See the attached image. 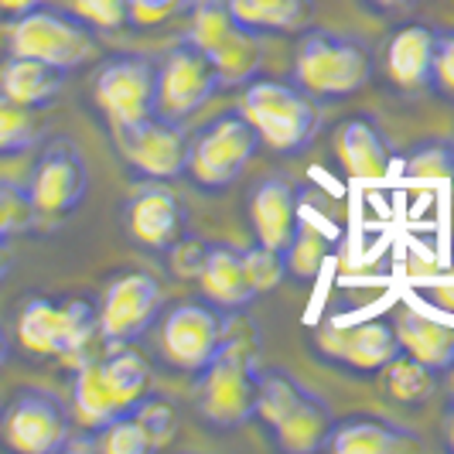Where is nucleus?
<instances>
[{
    "instance_id": "23",
    "label": "nucleus",
    "mask_w": 454,
    "mask_h": 454,
    "mask_svg": "<svg viewBox=\"0 0 454 454\" xmlns=\"http://www.w3.org/2000/svg\"><path fill=\"white\" fill-rule=\"evenodd\" d=\"M335 431V417L328 403L321 400L318 393H304V400L297 403L277 427H273V437H277V448L287 454H315L321 448H328V437Z\"/></svg>"
},
{
    "instance_id": "43",
    "label": "nucleus",
    "mask_w": 454,
    "mask_h": 454,
    "mask_svg": "<svg viewBox=\"0 0 454 454\" xmlns=\"http://www.w3.org/2000/svg\"><path fill=\"white\" fill-rule=\"evenodd\" d=\"M7 356H11V341L4 335V328H0V365L7 363Z\"/></svg>"
},
{
    "instance_id": "24",
    "label": "nucleus",
    "mask_w": 454,
    "mask_h": 454,
    "mask_svg": "<svg viewBox=\"0 0 454 454\" xmlns=\"http://www.w3.org/2000/svg\"><path fill=\"white\" fill-rule=\"evenodd\" d=\"M18 341L38 359H62L66 348V301L27 297L18 315Z\"/></svg>"
},
{
    "instance_id": "10",
    "label": "nucleus",
    "mask_w": 454,
    "mask_h": 454,
    "mask_svg": "<svg viewBox=\"0 0 454 454\" xmlns=\"http://www.w3.org/2000/svg\"><path fill=\"white\" fill-rule=\"evenodd\" d=\"M114 137L123 160L147 182H175L188 168L192 140L182 123H175V120L151 116L134 127H116Z\"/></svg>"
},
{
    "instance_id": "32",
    "label": "nucleus",
    "mask_w": 454,
    "mask_h": 454,
    "mask_svg": "<svg viewBox=\"0 0 454 454\" xmlns=\"http://www.w3.org/2000/svg\"><path fill=\"white\" fill-rule=\"evenodd\" d=\"M243 253V267H247V277H250V287L260 294H273L284 280H287V260L280 250H270L263 243H253L250 250Z\"/></svg>"
},
{
    "instance_id": "45",
    "label": "nucleus",
    "mask_w": 454,
    "mask_h": 454,
    "mask_svg": "<svg viewBox=\"0 0 454 454\" xmlns=\"http://www.w3.org/2000/svg\"><path fill=\"white\" fill-rule=\"evenodd\" d=\"M444 376H448V393H451V400H454V363L448 365V372H444Z\"/></svg>"
},
{
    "instance_id": "8",
    "label": "nucleus",
    "mask_w": 454,
    "mask_h": 454,
    "mask_svg": "<svg viewBox=\"0 0 454 454\" xmlns=\"http://www.w3.org/2000/svg\"><path fill=\"white\" fill-rule=\"evenodd\" d=\"M219 90L223 82L212 59L192 42L168 48V55L158 62V116L164 120H192L195 114H202Z\"/></svg>"
},
{
    "instance_id": "34",
    "label": "nucleus",
    "mask_w": 454,
    "mask_h": 454,
    "mask_svg": "<svg viewBox=\"0 0 454 454\" xmlns=\"http://www.w3.org/2000/svg\"><path fill=\"white\" fill-rule=\"evenodd\" d=\"M134 420L140 424V431H144V437H147V448H151V451L164 448V444L175 437V431H178L175 407L164 403V400H158V396H151V393L134 407Z\"/></svg>"
},
{
    "instance_id": "7",
    "label": "nucleus",
    "mask_w": 454,
    "mask_h": 454,
    "mask_svg": "<svg viewBox=\"0 0 454 454\" xmlns=\"http://www.w3.org/2000/svg\"><path fill=\"white\" fill-rule=\"evenodd\" d=\"M92 103L114 130L158 116V62L137 51L106 59L92 79Z\"/></svg>"
},
{
    "instance_id": "5",
    "label": "nucleus",
    "mask_w": 454,
    "mask_h": 454,
    "mask_svg": "<svg viewBox=\"0 0 454 454\" xmlns=\"http://www.w3.org/2000/svg\"><path fill=\"white\" fill-rule=\"evenodd\" d=\"M260 137L239 110L219 114L188 151V175L205 192H226L243 178L250 160L260 151Z\"/></svg>"
},
{
    "instance_id": "26",
    "label": "nucleus",
    "mask_w": 454,
    "mask_h": 454,
    "mask_svg": "<svg viewBox=\"0 0 454 454\" xmlns=\"http://www.w3.org/2000/svg\"><path fill=\"white\" fill-rule=\"evenodd\" d=\"M243 31V24L232 18L226 0H192L188 4V35L184 42L215 59L223 48Z\"/></svg>"
},
{
    "instance_id": "13",
    "label": "nucleus",
    "mask_w": 454,
    "mask_h": 454,
    "mask_svg": "<svg viewBox=\"0 0 454 454\" xmlns=\"http://www.w3.org/2000/svg\"><path fill=\"white\" fill-rule=\"evenodd\" d=\"M315 348L321 359L356 372H383L389 359L400 356L393 321L383 318L356 321V325H339L328 318L315 335Z\"/></svg>"
},
{
    "instance_id": "44",
    "label": "nucleus",
    "mask_w": 454,
    "mask_h": 454,
    "mask_svg": "<svg viewBox=\"0 0 454 454\" xmlns=\"http://www.w3.org/2000/svg\"><path fill=\"white\" fill-rule=\"evenodd\" d=\"M372 4H380V7H410L417 0H372Z\"/></svg>"
},
{
    "instance_id": "11",
    "label": "nucleus",
    "mask_w": 454,
    "mask_h": 454,
    "mask_svg": "<svg viewBox=\"0 0 454 454\" xmlns=\"http://www.w3.org/2000/svg\"><path fill=\"white\" fill-rule=\"evenodd\" d=\"M27 195L38 215L48 219H62L68 212H75L86 192H90V168L86 158L79 154L75 144L68 140H55L48 144L45 151L38 154L35 168H31V178H27Z\"/></svg>"
},
{
    "instance_id": "25",
    "label": "nucleus",
    "mask_w": 454,
    "mask_h": 454,
    "mask_svg": "<svg viewBox=\"0 0 454 454\" xmlns=\"http://www.w3.org/2000/svg\"><path fill=\"white\" fill-rule=\"evenodd\" d=\"M232 18L256 35H297L315 21V0H226Z\"/></svg>"
},
{
    "instance_id": "14",
    "label": "nucleus",
    "mask_w": 454,
    "mask_h": 454,
    "mask_svg": "<svg viewBox=\"0 0 454 454\" xmlns=\"http://www.w3.org/2000/svg\"><path fill=\"white\" fill-rule=\"evenodd\" d=\"M188 212L184 202L164 182H151L137 192L127 205V232L137 247L151 253H168L184 239Z\"/></svg>"
},
{
    "instance_id": "15",
    "label": "nucleus",
    "mask_w": 454,
    "mask_h": 454,
    "mask_svg": "<svg viewBox=\"0 0 454 454\" xmlns=\"http://www.w3.org/2000/svg\"><path fill=\"white\" fill-rule=\"evenodd\" d=\"M250 226L256 243L287 253L301 223V195L287 178H267L250 195Z\"/></svg>"
},
{
    "instance_id": "33",
    "label": "nucleus",
    "mask_w": 454,
    "mask_h": 454,
    "mask_svg": "<svg viewBox=\"0 0 454 454\" xmlns=\"http://www.w3.org/2000/svg\"><path fill=\"white\" fill-rule=\"evenodd\" d=\"M35 219H38V212H35V205H31L27 188L0 182V250H4L14 236H21L24 229H31Z\"/></svg>"
},
{
    "instance_id": "6",
    "label": "nucleus",
    "mask_w": 454,
    "mask_h": 454,
    "mask_svg": "<svg viewBox=\"0 0 454 454\" xmlns=\"http://www.w3.org/2000/svg\"><path fill=\"white\" fill-rule=\"evenodd\" d=\"M75 434V417L45 387H21L0 413V444L21 454H59Z\"/></svg>"
},
{
    "instance_id": "38",
    "label": "nucleus",
    "mask_w": 454,
    "mask_h": 454,
    "mask_svg": "<svg viewBox=\"0 0 454 454\" xmlns=\"http://www.w3.org/2000/svg\"><path fill=\"white\" fill-rule=\"evenodd\" d=\"M434 90L454 99V31H437L434 51Z\"/></svg>"
},
{
    "instance_id": "17",
    "label": "nucleus",
    "mask_w": 454,
    "mask_h": 454,
    "mask_svg": "<svg viewBox=\"0 0 454 454\" xmlns=\"http://www.w3.org/2000/svg\"><path fill=\"white\" fill-rule=\"evenodd\" d=\"M420 448L424 441L417 434L376 413H356L348 420H335V431L328 437V451L335 454H413Z\"/></svg>"
},
{
    "instance_id": "9",
    "label": "nucleus",
    "mask_w": 454,
    "mask_h": 454,
    "mask_svg": "<svg viewBox=\"0 0 454 454\" xmlns=\"http://www.w3.org/2000/svg\"><path fill=\"white\" fill-rule=\"evenodd\" d=\"M160 308H164V287L154 273L130 270L110 280L99 308H96L99 311V335L106 341V348L130 345L140 339L160 318Z\"/></svg>"
},
{
    "instance_id": "41",
    "label": "nucleus",
    "mask_w": 454,
    "mask_h": 454,
    "mask_svg": "<svg viewBox=\"0 0 454 454\" xmlns=\"http://www.w3.org/2000/svg\"><path fill=\"white\" fill-rule=\"evenodd\" d=\"M48 0H0V11L4 14H11V18H18L24 11H35V7H42Z\"/></svg>"
},
{
    "instance_id": "4",
    "label": "nucleus",
    "mask_w": 454,
    "mask_h": 454,
    "mask_svg": "<svg viewBox=\"0 0 454 454\" xmlns=\"http://www.w3.org/2000/svg\"><path fill=\"white\" fill-rule=\"evenodd\" d=\"M372 79V55L363 42L335 31H311L294 55V82L315 99H345Z\"/></svg>"
},
{
    "instance_id": "37",
    "label": "nucleus",
    "mask_w": 454,
    "mask_h": 454,
    "mask_svg": "<svg viewBox=\"0 0 454 454\" xmlns=\"http://www.w3.org/2000/svg\"><path fill=\"white\" fill-rule=\"evenodd\" d=\"M192 0H130V24L137 27H158L175 14L188 11Z\"/></svg>"
},
{
    "instance_id": "28",
    "label": "nucleus",
    "mask_w": 454,
    "mask_h": 454,
    "mask_svg": "<svg viewBox=\"0 0 454 454\" xmlns=\"http://www.w3.org/2000/svg\"><path fill=\"white\" fill-rule=\"evenodd\" d=\"M284 260H287V277L304 280V284H308V280H318V273L325 270V263L332 260V239H328L315 223H308V219L301 215L294 239H291V247L284 253Z\"/></svg>"
},
{
    "instance_id": "31",
    "label": "nucleus",
    "mask_w": 454,
    "mask_h": 454,
    "mask_svg": "<svg viewBox=\"0 0 454 454\" xmlns=\"http://www.w3.org/2000/svg\"><path fill=\"white\" fill-rule=\"evenodd\" d=\"M38 140V110L0 92V158H18Z\"/></svg>"
},
{
    "instance_id": "35",
    "label": "nucleus",
    "mask_w": 454,
    "mask_h": 454,
    "mask_svg": "<svg viewBox=\"0 0 454 454\" xmlns=\"http://www.w3.org/2000/svg\"><path fill=\"white\" fill-rule=\"evenodd\" d=\"M96 437V451L103 454H147V437L140 431V424L134 420V413H123V417H116L110 420L106 427H99V431H92Z\"/></svg>"
},
{
    "instance_id": "18",
    "label": "nucleus",
    "mask_w": 454,
    "mask_h": 454,
    "mask_svg": "<svg viewBox=\"0 0 454 454\" xmlns=\"http://www.w3.org/2000/svg\"><path fill=\"white\" fill-rule=\"evenodd\" d=\"M195 280H199L205 301L219 311H243L250 301H256V291L250 287V277L243 267V253L226 243L205 247L202 267L195 273Z\"/></svg>"
},
{
    "instance_id": "29",
    "label": "nucleus",
    "mask_w": 454,
    "mask_h": 454,
    "mask_svg": "<svg viewBox=\"0 0 454 454\" xmlns=\"http://www.w3.org/2000/svg\"><path fill=\"white\" fill-rule=\"evenodd\" d=\"M383 372H387V393L400 403H424L437 387V372L424 363H417L407 352L389 359Z\"/></svg>"
},
{
    "instance_id": "27",
    "label": "nucleus",
    "mask_w": 454,
    "mask_h": 454,
    "mask_svg": "<svg viewBox=\"0 0 454 454\" xmlns=\"http://www.w3.org/2000/svg\"><path fill=\"white\" fill-rule=\"evenodd\" d=\"M308 387H301L294 376L284 369H260V387H256V417L263 427H277L291 410L304 400Z\"/></svg>"
},
{
    "instance_id": "16",
    "label": "nucleus",
    "mask_w": 454,
    "mask_h": 454,
    "mask_svg": "<svg viewBox=\"0 0 454 454\" xmlns=\"http://www.w3.org/2000/svg\"><path fill=\"white\" fill-rule=\"evenodd\" d=\"M434 51H437V31L427 24H407L389 35L387 51H383V72L389 82L403 92L431 90Z\"/></svg>"
},
{
    "instance_id": "3",
    "label": "nucleus",
    "mask_w": 454,
    "mask_h": 454,
    "mask_svg": "<svg viewBox=\"0 0 454 454\" xmlns=\"http://www.w3.org/2000/svg\"><path fill=\"white\" fill-rule=\"evenodd\" d=\"M7 51L72 72V68L86 66L99 51V31L82 21L75 11L68 14V11L42 4L35 11H24L18 18H11Z\"/></svg>"
},
{
    "instance_id": "21",
    "label": "nucleus",
    "mask_w": 454,
    "mask_h": 454,
    "mask_svg": "<svg viewBox=\"0 0 454 454\" xmlns=\"http://www.w3.org/2000/svg\"><path fill=\"white\" fill-rule=\"evenodd\" d=\"M96 372H99V383L120 417L134 413L137 403L151 393V365L140 352L127 348V345L103 348V356H96Z\"/></svg>"
},
{
    "instance_id": "30",
    "label": "nucleus",
    "mask_w": 454,
    "mask_h": 454,
    "mask_svg": "<svg viewBox=\"0 0 454 454\" xmlns=\"http://www.w3.org/2000/svg\"><path fill=\"white\" fill-rule=\"evenodd\" d=\"M403 175L417 182H454V140L427 137L413 144L403 160Z\"/></svg>"
},
{
    "instance_id": "46",
    "label": "nucleus",
    "mask_w": 454,
    "mask_h": 454,
    "mask_svg": "<svg viewBox=\"0 0 454 454\" xmlns=\"http://www.w3.org/2000/svg\"><path fill=\"white\" fill-rule=\"evenodd\" d=\"M7 277V263H4V256H0V280Z\"/></svg>"
},
{
    "instance_id": "22",
    "label": "nucleus",
    "mask_w": 454,
    "mask_h": 454,
    "mask_svg": "<svg viewBox=\"0 0 454 454\" xmlns=\"http://www.w3.org/2000/svg\"><path fill=\"white\" fill-rule=\"evenodd\" d=\"M66 86V72L27 55H7L0 66V92L31 110H48Z\"/></svg>"
},
{
    "instance_id": "20",
    "label": "nucleus",
    "mask_w": 454,
    "mask_h": 454,
    "mask_svg": "<svg viewBox=\"0 0 454 454\" xmlns=\"http://www.w3.org/2000/svg\"><path fill=\"white\" fill-rule=\"evenodd\" d=\"M393 332L400 341V352L413 356L437 376L448 372V365L454 363V325L434 321L413 308H400L393 315Z\"/></svg>"
},
{
    "instance_id": "39",
    "label": "nucleus",
    "mask_w": 454,
    "mask_h": 454,
    "mask_svg": "<svg viewBox=\"0 0 454 454\" xmlns=\"http://www.w3.org/2000/svg\"><path fill=\"white\" fill-rule=\"evenodd\" d=\"M424 294L431 297L434 308H441V311L454 315V256L444 263V267H441V270L434 273L431 280H427Z\"/></svg>"
},
{
    "instance_id": "19",
    "label": "nucleus",
    "mask_w": 454,
    "mask_h": 454,
    "mask_svg": "<svg viewBox=\"0 0 454 454\" xmlns=\"http://www.w3.org/2000/svg\"><path fill=\"white\" fill-rule=\"evenodd\" d=\"M335 151H339L341 171L356 182H380L393 168V151H389L387 137L369 116H352L341 123Z\"/></svg>"
},
{
    "instance_id": "40",
    "label": "nucleus",
    "mask_w": 454,
    "mask_h": 454,
    "mask_svg": "<svg viewBox=\"0 0 454 454\" xmlns=\"http://www.w3.org/2000/svg\"><path fill=\"white\" fill-rule=\"evenodd\" d=\"M202 256H205V243H184L178 239L171 247V267L178 277H195L199 267H202Z\"/></svg>"
},
{
    "instance_id": "1",
    "label": "nucleus",
    "mask_w": 454,
    "mask_h": 454,
    "mask_svg": "<svg viewBox=\"0 0 454 454\" xmlns=\"http://www.w3.org/2000/svg\"><path fill=\"white\" fill-rule=\"evenodd\" d=\"M256 387L260 365L253 359V345L243 335L223 339L212 363L195 380V410L215 431H239L256 417Z\"/></svg>"
},
{
    "instance_id": "2",
    "label": "nucleus",
    "mask_w": 454,
    "mask_h": 454,
    "mask_svg": "<svg viewBox=\"0 0 454 454\" xmlns=\"http://www.w3.org/2000/svg\"><path fill=\"white\" fill-rule=\"evenodd\" d=\"M239 114L250 120L260 144L273 154H301L321 127L318 103L311 92H304L297 82L280 79H253L243 86Z\"/></svg>"
},
{
    "instance_id": "36",
    "label": "nucleus",
    "mask_w": 454,
    "mask_h": 454,
    "mask_svg": "<svg viewBox=\"0 0 454 454\" xmlns=\"http://www.w3.org/2000/svg\"><path fill=\"white\" fill-rule=\"evenodd\" d=\"M68 7L96 31H120L130 24V0H68Z\"/></svg>"
},
{
    "instance_id": "42",
    "label": "nucleus",
    "mask_w": 454,
    "mask_h": 454,
    "mask_svg": "<svg viewBox=\"0 0 454 454\" xmlns=\"http://www.w3.org/2000/svg\"><path fill=\"white\" fill-rule=\"evenodd\" d=\"M444 444L454 451V403H451V410L444 413Z\"/></svg>"
},
{
    "instance_id": "12",
    "label": "nucleus",
    "mask_w": 454,
    "mask_h": 454,
    "mask_svg": "<svg viewBox=\"0 0 454 454\" xmlns=\"http://www.w3.org/2000/svg\"><path fill=\"white\" fill-rule=\"evenodd\" d=\"M223 339H226V321L219 318V308L212 304L184 301L160 318V352L182 372L199 376L219 352Z\"/></svg>"
}]
</instances>
